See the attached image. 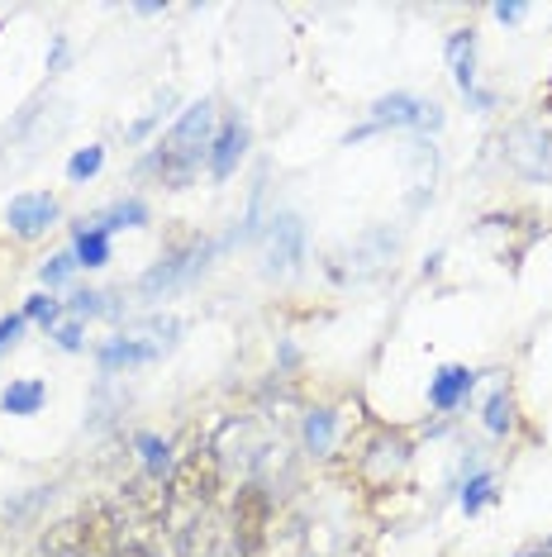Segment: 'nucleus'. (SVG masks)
Segmentation results:
<instances>
[{"label":"nucleus","instance_id":"dca6fc26","mask_svg":"<svg viewBox=\"0 0 552 557\" xmlns=\"http://www.w3.org/2000/svg\"><path fill=\"white\" fill-rule=\"evenodd\" d=\"M105 258H110V244H105V234H100V230L77 238V262H86V268H100Z\"/></svg>","mask_w":552,"mask_h":557},{"label":"nucleus","instance_id":"4468645a","mask_svg":"<svg viewBox=\"0 0 552 557\" xmlns=\"http://www.w3.org/2000/svg\"><path fill=\"white\" fill-rule=\"evenodd\" d=\"M448 58H453V77L462 91H472V34H457L453 44H448Z\"/></svg>","mask_w":552,"mask_h":557},{"label":"nucleus","instance_id":"f257e3e1","mask_svg":"<svg viewBox=\"0 0 552 557\" xmlns=\"http://www.w3.org/2000/svg\"><path fill=\"white\" fill-rule=\"evenodd\" d=\"M229 534H234V548L243 557H253L267 548L272 539V496L262 486H243L234 496V515H229Z\"/></svg>","mask_w":552,"mask_h":557},{"label":"nucleus","instance_id":"7ed1b4c3","mask_svg":"<svg viewBox=\"0 0 552 557\" xmlns=\"http://www.w3.org/2000/svg\"><path fill=\"white\" fill-rule=\"evenodd\" d=\"M172 510V486L158 472H143L124 486V515L138 519V524H167Z\"/></svg>","mask_w":552,"mask_h":557},{"label":"nucleus","instance_id":"39448f33","mask_svg":"<svg viewBox=\"0 0 552 557\" xmlns=\"http://www.w3.org/2000/svg\"><path fill=\"white\" fill-rule=\"evenodd\" d=\"M210 129H215V106H210V100H200V106H191L177 120V129H172V138H167V148H162V153L181 158V162H196V153H205V144H210Z\"/></svg>","mask_w":552,"mask_h":557},{"label":"nucleus","instance_id":"ddd939ff","mask_svg":"<svg viewBox=\"0 0 552 557\" xmlns=\"http://www.w3.org/2000/svg\"><path fill=\"white\" fill-rule=\"evenodd\" d=\"M0 405H5V414H34L43 405V382H15Z\"/></svg>","mask_w":552,"mask_h":557},{"label":"nucleus","instance_id":"a878e982","mask_svg":"<svg viewBox=\"0 0 552 557\" xmlns=\"http://www.w3.org/2000/svg\"><path fill=\"white\" fill-rule=\"evenodd\" d=\"M495 20H505V24L524 20V5H495Z\"/></svg>","mask_w":552,"mask_h":557},{"label":"nucleus","instance_id":"20e7f679","mask_svg":"<svg viewBox=\"0 0 552 557\" xmlns=\"http://www.w3.org/2000/svg\"><path fill=\"white\" fill-rule=\"evenodd\" d=\"M505 153H510L514 168L529 176V182L552 176V134H543L538 124H519V129L505 138Z\"/></svg>","mask_w":552,"mask_h":557},{"label":"nucleus","instance_id":"0eeeda50","mask_svg":"<svg viewBox=\"0 0 552 557\" xmlns=\"http://www.w3.org/2000/svg\"><path fill=\"white\" fill-rule=\"evenodd\" d=\"M5 214H10V230H15L20 238H39L48 224H53L58 206H53V196L34 191V196H15V200H10Z\"/></svg>","mask_w":552,"mask_h":557},{"label":"nucleus","instance_id":"4be33fe9","mask_svg":"<svg viewBox=\"0 0 552 557\" xmlns=\"http://www.w3.org/2000/svg\"><path fill=\"white\" fill-rule=\"evenodd\" d=\"M29 320H58V300H48V296H34L29 300Z\"/></svg>","mask_w":552,"mask_h":557},{"label":"nucleus","instance_id":"a211bd4d","mask_svg":"<svg viewBox=\"0 0 552 557\" xmlns=\"http://www.w3.org/2000/svg\"><path fill=\"white\" fill-rule=\"evenodd\" d=\"M72 268H77V252H58V258H53V262H48V268H43V282H48V286L67 282V276H72Z\"/></svg>","mask_w":552,"mask_h":557},{"label":"nucleus","instance_id":"6ab92c4d","mask_svg":"<svg viewBox=\"0 0 552 557\" xmlns=\"http://www.w3.org/2000/svg\"><path fill=\"white\" fill-rule=\"evenodd\" d=\"M138 448H143V458H148V472L167 467V443H158V438H138Z\"/></svg>","mask_w":552,"mask_h":557},{"label":"nucleus","instance_id":"5701e85b","mask_svg":"<svg viewBox=\"0 0 552 557\" xmlns=\"http://www.w3.org/2000/svg\"><path fill=\"white\" fill-rule=\"evenodd\" d=\"M15 338H20V320H0V352L15 344Z\"/></svg>","mask_w":552,"mask_h":557},{"label":"nucleus","instance_id":"393cba45","mask_svg":"<svg viewBox=\"0 0 552 557\" xmlns=\"http://www.w3.org/2000/svg\"><path fill=\"white\" fill-rule=\"evenodd\" d=\"M58 344H62V348H77V344H81V329H77V324H62V329H58Z\"/></svg>","mask_w":552,"mask_h":557},{"label":"nucleus","instance_id":"f8f14e48","mask_svg":"<svg viewBox=\"0 0 552 557\" xmlns=\"http://www.w3.org/2000/svg\"><path fill=\"white\" fill-rule=\"evenodd\" d=\"M196 268H200V252H191V258H177V262H167V268H158V272H148V276H143V296H158V290L177 286L181 276H191Z\"/></svg>","mask_w":552,"mask_h":557},{"label":"nucleus","instance_id":"412c9836","mask_svg":"<svg viewBox=\"0 0 552 557\" xmlns=\"http://www.w3.org/2000/svg\"><path fill=\"white\" fill-rule=\"evenodd\" d=\"M486 496H491V476H476L472 486H467V496H462V505H467V510H476V505H481Z\"/></svg>","mask_w":552,"mask_h":557},{"label":"nucleus","instance_id":"bb28decb","mask_svg":"<svg viewBox=\"0 0 552 557\" xmlns=\"http://www.w3.org/2000/svg\"><path fill=\"white\" fill-rule=\"evenodd\" d=\"M548 100H552V91H548Z\"/></svg>","mask_w":552,"mask_h":557},{"label":"nucleus","instance_id":"b1692460","mask_svg":"<svg viewBox=\"0 0 552 557\" xmlns=\"http://www.w3.org/2000/svg\"><path fill=\"white\" fill-rule=\"evenodd\" d=\"M115 557H162V553H158V548H148V543H124Z\"/></svg>","mask_w":552,"mask_h":557},{"label":"nucleus","instance_id":"9d476101","mask_svg":"<svg viewBox=\"0 0 552 557\" xmlns=\"http://www.w3.org/2000/svg\"><path fill=\"white\" fill-rule=\"evenodd\" d=\"M243 148H248V124H243V120H229V124L219 129V138H215V153H210V172H215L219 182H224V176L238 168Z\"/></svg>","mask_w":552,"mask_h":557},{"label":"nucleus","instance_id":"9b49d317","mask_svg":"<svg viewBox=\"0 0 552 557\" xmlns=\"http://www.w3.org/2000/svg\"><path fill=\"white\" fill-rule=\"evenodd\" d=\"M467 391H472V372H467V367H448V372H438V382L429 386V400L438 405V410H453Z\"/></svg>","mask_w":552,"mask_h":557},{"label":"nucleus","instance_id":"1a4fd4ad","mask_svg":"<svg viewBox=\"0 0 552 557\" xmlns=\"http://www.w3.org/2000/svg\"><path fill=\"white\" fill-rule=\"evenodd\" d=\"M43 557H91V543H86V524L77 519H58L43 534Z\"/></svg>","mask_w":552,"mask_h":557},{"label":"nucleus","instance_id":"cd10ccee","mask_svg":"<svg viewBox=\"0 0 552 557\" xmlns=\"http://www.w3.org/2000/svg\"><path fill=\"white\" fill-rule=\"evenodd\" d=\"M219 557H224V553H219Z\"/></svg>","mask_w":552,"mask_h":557},{"label":"nucleus","instance_id":"6e6552de","mask_svg":"<svg viewBox=\"0 0 552 557\" xmlns=\"http://www.w3.org/2000/svg\"><path fill=\"white\" fill-rule=\"evenodd\" d=\"M438 120H443L438 115V106H424V100H414V96L376 100V124H419V129H434Z\"/></svg>","mask_w":552,"mask_h":557},{"label":"nucleus","instance_id":"2eb2a0df","mask_svg":"<svg viewBox=\"0 0 552 557\" xmlns=\"http://www.w3.org/2000/svg\"><path fill=\"white\" fill-rule=\"evenodd\" d=\"M305 443L315 453H329V443H334V414H324V410H315L305 420Z\"/></svg>","mask_w":552,"mask_h":557},{"label":"nucleus","instance_id":"423d86ee","mask_svg":"<svg viewBox=\"0 0 552 557\" xmlns=\"http://www.w3.org/2000/svg\"><path fill=\"white\" fill-rule=\"evenodd\" d=\"M300 244H305V230H300L296 214H276L272 230H267V268L291 272L300 262Z\"/></svg>","mask_w":552,"mask_h":557},{"label":"nucleus","instance_id":"aec40b11","mask_svg":"<svg viewBox=\"0 0 552 557\" xmlns=\"http://www.w3.org/2000/svg\"><path fill=\"white\" fill-rule=\"evenodd\" d=\"M486 424H491L495 434L510 424V400L505 396H491V405H486Z\"/></svg>","mask_w":552,"mask_h":557},{"label":"nucleus","instance_id":"f03ea898","mask_svg":"<svg viewBox=\"0 0 552 557\" xmlns=\"http://www.w3.org/2000/svg\"><path fill=\"white\" fill-rule=\"evenodd\" d=\"M167 486H172V500L205 510V505L215 500V491H219V458H215L210 448L186 453V458L177 462V472H172Z\"/></svg>","mask_w":552,"mask_h":557},{"label":"nucleus","instance_id":"f3484780","mask_svg":"<svg viewBox=\"0 0 552 557\" xmlns=\"http://www.w3.org/2000/svg\"><path fill=\"white\" fill-rule=\"evenodd\" d=\"M100 162H105V153H100V148H86V153H77L67 162V176H72V182H86V176L100 172Z\"/></svg>","mask_w":552,"mask_h":557}]
</instances>
